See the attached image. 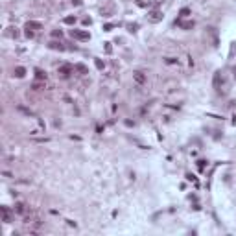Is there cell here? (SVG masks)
Instances as JSON below:
<instances>
[{"mask_svg":"<svg viewBox=\"0 0 236 236\" xmlns=\"http://www.w3.org/2000/svg\"><path fill=\"white\" fill-rule=\"evenodd\" d=\"M207 37L210 39V46L212 48H218V44H220V37H218V30H216L214 26H209L207 28Z\"/></svg>","mask_w":236,"mask_h":236,"instance_id":"1","label":"cell"},{"mask_svg":"<svg viewBox=\"0 0 236 236\" xmlns=\"http://www.w3.org/2000/svg\"><path fill=\"white\" fill-rule=\"evenodd\" d=\"M70 35H72V39H78V41H89L91 39L89 31H81V30H72Z\"/></svg>","mask_w":236,"mask_h":236,"instance_id":"2","label":"cell"},{"mask_svg":"<svg viewBox=\"0 0 236 236\" xmlns=\"http://www.w3.org/2000/svg\"><path fill=\"white\" fill-rule=\"evenodd\" d=\"M72 72H74V67H70V65H63V67H59V76L61 78H68Z\"/></svg>","mask_w":236,"mask_h":236,"instance_id":"3","label":"cell"},{"mask_svg":"<svg viewBox=\"0 0 236 236\" xmlns=\"http://www.w3.org/2000/svg\"><path fill=\"white\" fill-rule=\"evenodd\" d=\"M221 85H223V76H221V72H216L214 74V89H216V91H220Z\"/></svg>","mask_w":236,"mask_h":236,"instance_id":"4","label":"cell"},{"mask_svg":"<svg viewBox=\"0 0 236 236\" xmlns=\"http://www.w3.org/2000/svg\"><path fill=\"white\" fill-rule=\"evenodd\" d=\"M175 24H179V28H183V30H192V28H194V20H186V22L175 20Z\"/></svg>","mask_w":236,"mask_h":236,"instance_id":"5","label":"cell"},{"mask_svg":"<svg viewBox=\"0 0 236 236\" xmlns=\"http://www.w3.org/2000/svg\"><path fill=\"white\" fill-rule=\"evenodd\" d=\"M133 79H135V81L138 83V85H142V83L146 81V76H144L142 72H140V70H136V72H133Z\"/></svg>","mask_w":236,"mask_h":236,"instance_id":"6","label":"cell"},{"mask_svg":"<svg viewBox=\"0 0 236 236\" xmlns=\"http://www.w3.org/2000/svg\"><path fill=\"white\" fill-rule=\"evenodd\" d=\"M41 28H42V24H41V22H35V20H30L26 24V30H31V31H33V30H41Z\"/></svg>","mask_w":236,"mask_h":236,"instance_id":"7","label":"cell"},{"mask_svg":"<svg viewBox=\"0 0 236 236\" xmlns=\"http://www.w3.org/2000/svg\"><path fill=\"white\" fill-rule=\"evenodd\" d=\"M159 20H162L160 11H151V13H149V22H159Z\"/></svg>","mask_w":236,"mask_h":236,"instance_id":"8","label":"cell"},{"mask_svg":"<svg viewBox=\"0 0 236 236\" xmlns=\"http://www.w3.org/2000/svg\"><path fill=\"white\" fill-rule=\"evenodd\" d=\"M48 48H52V50H65V46L61 44V42H55V41H52V42H48Z\"/></svg>","mask_w":236,"mask_h":236,"instance_id":"9","label":"cell"},{"mask_svg":"<svg viewBox=\"0 0 236 236\" xmlns=\"http://www.w3.org/2000/svg\"><path fill=\"white\" fill-rule=\"evenodd\" d=\"M13 72H15L17 78H24V76H26V68H24V67H17Z\"/></svg>","mask_w":236,"mask_h":236,"instance_id":"10","label":"cell"},{"mask_svg":"<svg viewBox=\"0 0 236 236\" xmlns=\"http://www.w3.org/2000/svg\"><path fill=\"white\" fill-rule=\"evenodd\" d=\"M74 70H78L79 74H87L89 72V68L85 67V65H81V63H78V65H74Z\"/></svg>","mask_w":236,"mask_h":236,"instance_id":"11","label":"cell"},{"mask_svg":"<svg viewBox=\"0 0 236 236\" xmlns=\"http://www.w3.org/2000/svg\"><path fill=\"white\" fill-rule=\"evenodd\" d=\"M15 212H17V214H24V212H26L24 203H17V205H15Z\"/></svg>","mask_w":236,"mask_h":236,"instance_id":"12","label":"cell"},{"mask_svg":"<svg viewBox=\"0 0 236 236\" xmlns=\"http://www.w3.org/2000/svg\"><path fill=\"white\" fill-rule=\"evenodd\" d=\"M35 78L37 79H46V72H42L41 68H35Z\"/></svg>","mask_w":236,"mask_h":236,"instance_id":"13","label":"cell"},{"mask_svg":"<svg viewBox=\"0 0 236 236\" xmlns=\"http://www.w3.org/2000/svg\"><path fill=\"white\" fill-rule=\"evenodd\" d=\"M2 214H4V223H9V210H7V207H2Z\"/></svg>","mask_w":236,"mask_h":236,"instance_id":"14","label":"cell"},{"mask_svg":"<svg viewBox=\"0 0 236 236\" xmlns=\"http://www.w3.org/2000/svg\"><path fill=\"white\" fill-rule=\"evenodd\" d=\"M179 15H181V17H188V15H190V9H188V7H183L181 11H179Z\"/></svg>","mask_w":236,"mask_h":236,"instance_id":"15","label":"cell"},{"mask_svg":"<svg viewBox=\"0 0 236 236\" xmlns=\"http://www.w3.org/2000/svg\"><path fill=\"white\" fill-rule=\"evenodd\" d=\"M76 22V17H67L65 18V24H74Z\"/></svg>","mask_w":236,"mask_h":236,"instance_id":"16","label":"cell"},{"mask_svg":"<svg viewBox=\"0 0 236 236\" xmlns=\"http://www.w3.org/2000/svg\"><path fill=\"white\" fill-rule=\"evenodd\" d=\"M94 63H96V67L100 68V70L103 68V61H102V59H96V61H94Z\"/></svg>","mask_w":236,"mask_h":236,"instance_id":"17","label":"cell"},{"mask_svg":"<svg viewBox=\"0 0 236 236\" xmlns=\"http://www.w3.org/2000/svg\"><path fill=\"white\" fill-rule=\"evenodd\" d=\"M52 35H54V37H61V35H63V31H61V30H54V31H52Z\"/></svg>","mask_w":236,"mask_h":236,"instance_id":"18","label":"cell"},{"mask_svg":"<svg viewBox=\"0 0 236 236\" xmlns=\"http://www.w3.org/2000/svg\"><path fill=\"white\" fill-rule=\"evenodd\" d=\"M205 162H207V160H197V166H199V170L205 168Z\"/></svg>","mask_w":236,"mask_h":236,"instance_id":"19","label":"cell"},{"mask_svg":"<svg viewBox=\"0 0 236 236\" xmlns=\"http://www.w3.org/2000/svg\"><path fill=\"white\" fill-rule=\"evenodd\" d=\"M103 30H105V31H111V30H113V24H105V26H103Z\"/></svg>","mask_w":236,"mask_h":236,"instance_id":"20","label":"cell"},{"mask_svg":"<svg viewBox=\"0 0 236 236\" xmlns=\"http://www.w3.org/2000/svg\"><path fill=\"white\" fill-rule=\"evenodd\" d=\"M136 28H138L136 24H129V31H136Z\"/></svg>","mask_w":236,"mask_h":236,"instance_id":"21","label":"cell"},{"mask_svg":"<svg viewBox=\"0 0 236 236\" xmlns=\"http://www.w3.org/2000/svg\"><path fill=\"white\" fill-rule=\"evenodd\" d=\"M74 4H76V6H79V4H81V0H72Z\"/></svg>","mask_w":236,"mask_h":236,"instance_id":"22","label":"cell"},{"mask_svg":"<svg viewBox=\"0 0 236 236\" xmlns=\"http://www.w3.org/2000/svg\"><path fill=\"white\" fill-rule=\"evenodd\" d=\"M234 78H236V70H234Z\"/></svg>","mask_w":236,"mask_h":236,"instance_id":"23","label":"cell"}]
</instances>
